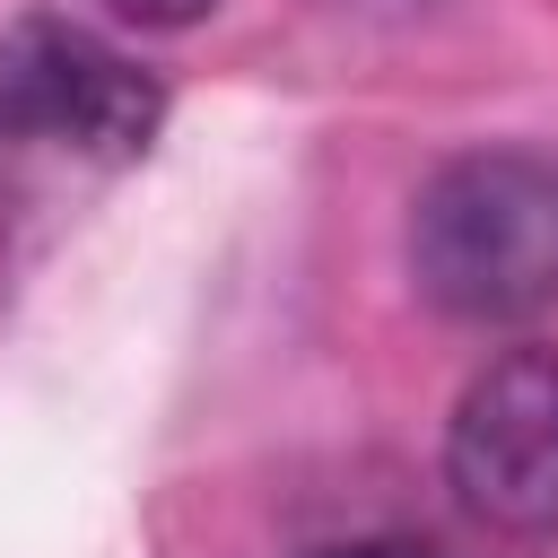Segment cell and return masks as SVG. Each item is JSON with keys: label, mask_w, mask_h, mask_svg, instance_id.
<instances>
[{"label": "cell", "mask_w": 558, "mask_h": 558, "mask_svg": "<svg viewBox=\"0 0 558 558\" xmlns=\"http://www.w3.org/2000/svg\"><path fill=\"white\" fill-rule=\"evenodd\" d=\"M410 270L453 323H523L558 305V157L523 140L445 157L410 209Z\"/></svg>", "instance_id": "obj_1"}, {"label": "cell", "mask_w": 558, "mask_h": 558, "mask_svg": "<svg viewBox=\"0 0 558 558\" xmlns=\"http://www.w3.org/2000/svg\"><path fill=\"white\" fill-rule=\"evenodd\" d=\"M445 480L497 532H558V340L506 349L462 384Z\"/></svg>", "instance_id": "obj_2"}, {"label": "cell", "mask_w": 558, "mask_h": 558, "mask_svg": "<svg viewBox=\"0 0 558 558\" xmlns=\"http://www.w3.org/2000/svg\"><path fill=\"white\" fill-rule=\"evenodd\" d=\"M157 113H166L157 78L131 52H113L105 35H87L70 17H17L0 35V131L9 140L140 157Z\"/></svg>", "instance_id": "obj_3"}, {"label": "cell", "mask_w": 558, "mask_h": 558, "mask_svg": "<svg viewBox=\"0 0 558 558\" xmlns=\"http://www.w3.org/2000/svg\"><path fill=\"white\" fill-rule=\"evenodd\" d=\"M122 26H192V17H209L218 0H105Z\"/></svg>", "instance_id": "obj_4"}, {"label": "cell", "mask_w": 558, "mask_h": 558, "mask_svg": "<svg viewBox=\"0 0 558 558\" xmlns=\"http://www.w3.org/2000/svg\"><path fill=\"white\" fill-rule=\"evenodd\" d=\"M314 558H436L427 541H340V549H314Z\"/></svg>", "instance_id": "obj_5"}]
</instances>
